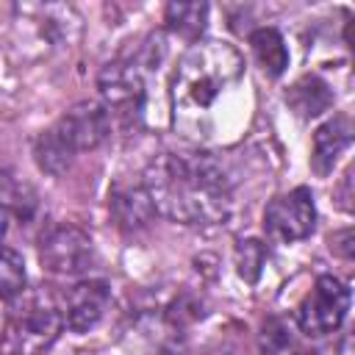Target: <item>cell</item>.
<instances>
[{
	"label": "cell",
	"mask_w": 355,
	"mask_h": 355,
	"mask_svg": "<svg viewBox=\"0 0 355 355\" xmlns=\"http://www.w3.org/2000/svg\"><path fill=\"white\" fill-rule=\"evenodd\" d=\"M144 189L164 214L180 225H216L233 205V183L211 153H161L144 172Z\"/></svg>",
	"instance_id": "2"
},
{
	"label": "cell",
	"mask_w": 355,
	"mask_h": 355,
	"mask_svg": "<svg viewBox=\"0 0 355 355\" xmlns=\"http://www.w3.org/2000/svg\"><path fill=\"white\" fill-rule=\"evenodd\" d=\"M250 50L269 78H280L288 67V47L277 28H255L250 33Z\"/></svg>",
	"instance_id": "12"
},
{
	"label": "cell",
	"mask_w": 355,
	"mask_h": 355,
	"mask_svg": "<svg viewBox=\"0 0 355 355\" xmlns=\"http://www.w3.org/2000/svg\"><path fill=\"white\" fill-rule=\"evenodd\" d=\"M316 227V205L308 186H297L286 194L269 200L263 211V230L277 244H294L313 233Z\"/></svg>",
	"instance_id": "5"
},
{
	"label": "cell",
	"mask_w": 355,
	"mask_h": 355,
	"mask_svg": "<svg viewBox=\"0 0 355 355\" xmlns=\"http://www.w3.org/2000/svg\"><path fill=\"white\" fill-rule=\"evenodd\" d=\"M8 222H11L8 208H6V205H0V239H3V236H6V230H8Z\"/></svg>",
	"instance_id": "19"
},
{
	"label": "cell",
	"mask_w": 355,
	"mask_h": 355,
	"mask_svg": "<svg viewBox=\"0 0 355 355\" xmlns=\"http://www.w3.org/2000/svg\"><path fill=\"white\" fill-rule=\"evenodd\" d=\"M61 327L64 313L58 305L44 294H33L8 316L0 336V355H42L58 338Z\"/></svg>",
	"instance_id": "3"
},
{
	"label": "cell",
	"mask_w": 355,
	"mask_h": 355,
	"mask_svg": "<svg viewBox=\"0 0 355 355\" xmlns=\"http://www.w3.org/2000/svg\"><path fill=\"white\" fill-rule=\"evenodd\" d=\"M164 17L172 33L189 42H200V33L208 25V6L205 3H169Z\"/></svg>",
	"instance_id": "14"
},
{
	"label": "cell",
	"mask_w": 355,
	"mask_h": 355,
	"mask_svg": "<svg viewBox=\"0 0 355 355\" xmlns=\"http://www.w3.org/2000/svg\"><path fill=\"white\" fill-rule=\"evenodd\" d=\"M330 247H333L341 258H352V230L347 227V230L336 233V236L330 239Z\"/></svg>",
	"instance_id": "18"
},
{
	"label": "cell",
	"mask_w": 355,
	"mask_h": 355,
	"mask_svg": "<svg viewBox=\"0 0 355 355\" xmlns=\"http://www.w3.org/2000/svg\"><path fill=\"white\" fill-rule=\"evenodd\" d=\"M97 89H100L103 108L108 111V116L114 114L125 122L139 116L141 103H144V78L136 61L105 64L97 78Z\"/></svg>",
	"instance_id": "7"
},
{
	"label": "cell",
	"mask_w": 355,
	"mask_h": 355,
	"mask_svg": "<svg viewBox=\"0 0 355 355\" xmlns=\"http://www.w3.org/2000/svg\"><path fill=\"white\" fill-rule=\"evenodd\" d=\"M261 347L266 355H319L316 349H308L297 336L294 327L286 319H266L263 330H261Z\"/></svg>",
	"instance_id": "15"
},
{
	"label": "cell",
	"mask_w": 355,
	"mask_h": 355,
	"mask_svg": "<svg viewBox=\"0 0 355 355\" xmlns=\"http://www.w3.org/2000/svg\"><path fill=\"white\" fill-rule=\"evenodd\" d=\"M349 311V288L333 275H319L311 294L297 308V324L305 336H327L341 327Z\"/></svg>",
	"instance_id": "4"
},
{
	"label": "cell",
	"mask_w": 355,
	"mask_h": 355,
	"mask_svg": "<svg viewBox=\"0 0 355 355\" xmlns=\"http://www.w3.org/2000/svg\"><path fill=\"white\" fill-rule=\"evenodd\" d=\"M172 125L197 144H233L252 119V89L241 53L219 39L194 42L169 80Z\"/></svg>",
	"instance_id": "1"
},
{
	"label": "cell",
	"mask_w": 355,
	"mask_h": 355,
	"mask_svg": "<svg viewBox=\"0 0 355 355\" xmlns=\"http://www.w3.org/2000/svg\"><path fill=\"white\" fill-rule=\"evenodd\" d=\"M286 103L300 114V116H316L333 105V92L319 75H302L288 92Z\"/></svg>",
	"instance_id": "13"
},
{
	"label": "cell",
	"mask_w": 355,
	"mask_h": 355,
	"mask_svg": "<svg viewBox=\"0 0 355 355\" xmlns=\"http://www.w3.org/2000/svg\"><path fill=\"white\" fill-rule=\"evenodd\" d=\"M111 288L105 280H80L64 297V324L72 333L92 330L108 311Z\"/></svg>",
	"instance_id": "9"
},
{
	"label": "cell",
	"mask_w": 355,
	"mask_h": 355,
	"mask_svg": "<svg viewBox=\"0 0 355 355\" xmlns=\"http://www.w3.org/2000/svg\"><path fill=\"white\" fill-rule=\"evenodd\" d=\"M108 208H111V216H114L116 227L125 230V233L144 230L155 216V205H153L144 183H139V186L116 183L108 194Z\"/></svg>",
	"instance_id": "10"
},
{
	"label": "cell",
	"mask_w": 355,
	"mask_h": 355,
	"mask_svg": "<svg viewBox=\"0 0 355 355\" xmlns=\"http://www.w3.org/2000/svg\"><path fill=\"white\" fill-rule=\"evenodd\" d=\"M50 130L61 139V144L72 155H78V153H86V150H97L108 139L111 116L100 103H78Z\"/></svg>",
	"instance_id": "8"
},
{
	"label": "cell",
	"mask_w": 355,
	"mask_h": 355,
	"mask_svg": "<svg viewBox=\"0 0 355 355\" xmlns=\"http://www.w3.org/2000/svg\"><path fill=\"white\" fill-rule=\"evenodd\" d=\"M25 261L17 250L0 244V300H14L25 291Z\"/></svg>",
	"instance_id": "16"
},
{
	"label": "cell",
	"mask_w": 355,
	"mask_h": 355,
	"mask_svg": "<svg viewBox=\"0 0 355 355\" xmlns=\"http://www.w3.org/2000/svg\"><path fill=\"white\" fill-rule=\"evenodd\" d=\"M352 141V122L347 116H333L313 133V150H311V166L316 175H327L338 155Z\"/></svg>",
	"instance_id": "11"
},
{
	"label": "cell",
	"mask_w": 355,
	"mask_h": 355,
	"mask_svg": "<svg viewBox=\"0 0 355 355\" xmlns=\"http://www.w3.org/2000/svg\"><path fill=\"white\" fill-rule=\"evenodd\" d=\"M233 261H236V272H239L241 280L258 283V277L263 272V263H266V244L258 241V239H239Z\"/></svg>",
	"instance_id": "17"
},
{
	"label": "cell",
	"mask_w": 355,
	"mask_h": 355,
	"mask_svg": "<svg viewBox=\"0 0 355 355\" xmlns=\"http://www.w3.org/2000/svg\"><path fill=\"white\" fill-rule=\"evenodd\" d=\"M39 258L55 275H83L94 263V244L75 225H53L39 241Z\"/></svg>",
	"instance_id": "6"
}]
</instances>
